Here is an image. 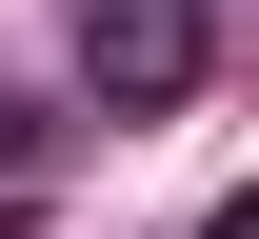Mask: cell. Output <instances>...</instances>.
<instances>
[{
    "label": "cell",
    "instance_id": "obj_1",
    "mask_svg": "<svg viewBox=\"0 0 259 239\" xmlns=\"http://www.w3.org/2000/svg\"><path fill=\"white\" fill-rule=\"evenodd\" d=\"M80 80H100V120H160L220 80V0H80Z\"/></svg>",
    "mask_w": 259,
    "mask_h": 239
},
{
    "label": "cell",
    "instance_id": "obj_3",
    "mask_svg": "<svg viewBox=\"0 0 259 239\" xmlns=\"http://www.w3.org/2000/svg\"><path fill=\"white\" fill-rule=\"evenodd\" d=\"M199 239H259V200H220V219H199Z\"/></svg>",
    "mask_w": 259,
    "mask_h": 239
},
{
    "label": "cell",
    "instance_id": "obj_2",
    "mask_svg": "<svg viewBox=\"0 0 259 239\" xmlns=\"http://www.w3.org/2000/svg\"><path fill=\"white\" fill-rule=\"evenodd\" d=\"M40 139H60V120H40V100H0V179H40Z\"/></svg>",
    "mask_w": 259,
    "mask_h": 239
}]
</instances>
